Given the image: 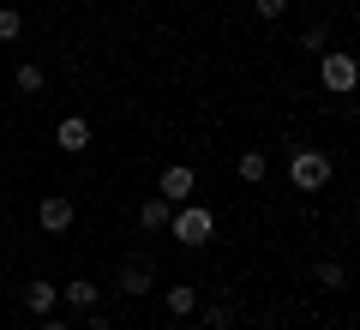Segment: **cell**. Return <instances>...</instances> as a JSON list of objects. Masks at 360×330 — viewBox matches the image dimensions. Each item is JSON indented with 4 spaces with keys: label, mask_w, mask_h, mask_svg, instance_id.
<instances>
[{
    "label": "cell",
    "mask_w": 360,
    "mask_h": 330,
    "mask_svg": "<svg viewBox=\"0 0 360 330\" xmlns=\"http://www.w3.org/2000/svg\"><path fill=\"white\" fill-rule=\"evenodd\" d=\"M168 234H174L180 246H210V234H217V216L205 210V204H174V210H168Z\"/></svg>",
    "instance_id": "1"
},
{
    "label": "cell",
    "mask_w": 360,
    "mask_h": 330,
    "mask_svg": "<svg viewBox=\"0 0 360 330\" xmlns=\"http://www.w3.org/2000/svg\"><path fill=\"white\" fill-rule=\"evenodd\" d=\"M319 84L330 90V96H348V90L360 84V61L348 49H324L319 54Z\"/></svg>",
    "instance_id": "2"
},
{
    "label": "cell",
    "mask_w": 360,
    "mask_h": 330,
    "mask_svg": "<svg viewBox=\"0 0 360 330\" xmlns=\"http://www.w3.org/2000/svg\"><path fill=\"white\" fill-rule=\"evenodd\" d=\"M288 180H295L300 192H319L324 180H330V156H324V151H295V163H288Z\"/></svg>",
    "instance_id": "3"
},
{
    "label": "cell",
    "mask_w": 360,
    "mask_h": 330,
    "mask_svg": "<svg viewBox=\"0 0 360 330\" xmlns=\"http://www.w3.org/2000/svg\"><path fill=\"white\" fill-rule=\"evenodd\" d=\"M193 192H198V174H193L186 163H168L162 174H156V198H168V204H186Z\"/></svg>",
    "instance_id": "4"
},
{
    "label": "cell",
    "mask_w": 360,
    "mask_h": 330,
    "mask_svg": "<svg viewBox=\"0 0 360 330\" xmlns=\"http://www.w3.org/2000/svg\"><path fill=\"white\" fill-rule=\"evenodd\" d=\"M72 198L66 192H49V198H37V229H49V234H66L72 229Z\"/></svg>",
    "instance_id": "5"
},
{
    "label": "cell",
    "mask_w": 360,
    "mask_h": 330,
    "mask_svg": "<svg viewBox=\"0 0 360 330\" xmlns=\"http://www.w3.org/2000/svg\"><path fill=\"white\" fill-rule=\"evenodd\" d=\"M54 144H60L66 156H78V151H90V120H84V115H66L60 127H54Z\"/></svg>",
    "instance_id": "6"
},
{
    "label": "cell",
    "mask_w": 360,
    "mask_h": 330,
    "mask_svg": "<svg viewBox=\"0 0 360 330\" xmlns=\"http://www.w3.org/2000/svg\"><path fill=\"white\" fill-rule=\"evenodd\" d=\"M60 300L72 306V312H96V300H103V288L90 277H72V282H60Z\"/></svg>",
    "instance_id": "7"
},
{
    "label": "cell",
    "mask_w": 360,
    "mask_h": 330,
    "mask_svg": "<svg viewBox=\"0 0 360 330\" xmlns=\"http://www.w3.org/2000/svg\"><path fill=\"white\" fill-rule=\"evenodd\" d=\"M150 288H156V265H150V258H139V265L120 270V294H132V300H139V294H150Z\"/></svg>",
    "instance_id": "8"
},
{
    "label": "cell",
    "mask_w": 360,
    "mask_h": 330,
    "mask_svg": "<svg viewBox=\"0 0 360 330\" xmlns=\"http://www.w3.org/2000/svg\"><path fill=\"white\" fill-rule=\"evenodd\" d=\"M162 306H168V318H193L198 312V288L193 282H174V288H162Z\"/></svg>",
    "instance_id": "9"
},
{
    "label": "cell",
    "mask_w": 360,
    "mask_h": 330,
    "mask_svg": "<svg viewBox=\"0 0 360 330\" xmlns=\"http://www.w3.org/2000/svg\"><path fill=\"white\" fill-rule=\"evenodd\" d=\"M25 306H30V312H37V318H49L54 312V306H60V288H54V282H25Z\"/></svg>",
    "instance_id": "10"
},
{
    "label": "cell",
    "mask_w": 360,
    "mask_h": 330,
    "mask_svg": "<svg viewBox=\"0 0 360 330\" xmlns=\"http://www.w3.org/2000/svg\"><path fill=\"white\" fill-rule=\"evenodd\" d=\"M168 210H174L168 198H144V204H139V229H144V234H162V229H168Z\"/></svg>",
    "instance_id": "11"
},
{
    "label": "cell",
    "mask_w": 360,
    "mask_h": 330,
    "mask_svg": "<svg viewBox=\"0 0 360 330\" xmlns=\"http://www.w3.org/2000/svg\"><path fill=\"white\" fill-rule=\"evenodd\" d=\"M13 84H18V96H42V84H49V72H42L37 61H18V72H13Z\"/></svg>",
    "instance_id": "12"
},
{
    "label": "cell",
    "mask_w": 360,
    "mask_h": 330,
    "mask_svg": "<svg viewBox=\"0 0 360 330\" xmlns=\"http://www.w3.org/2000/svg\"><path fill=\"white\" fill-rule=\"evenodd\" d=\"M234 318H240V306H234V300H210V306H205V324H198V330H229Z\"/></svg>",
    "instance_id": "13"
},
{
    "label": "cell",
    "mask_w": 360,
    "mask_h": 330,
    "mask_svg": "<svg viewBox=\"0 0 360 330\" xmlns=\"http://www.w3.org/2000/svg\"><path fill=\"white\" fill-rule=\"evenodd\" d=\"M264 174H270V156H264V151H246V156H240V180H246V186H258Z\"/></svg>",
    "instance_id": "14"
},
{
    "label": "cell",
    "mask_w": 360,
    "mask_h": 330,
    "mask_svg": "<svg viewBox=\"0 0 360 330\" xmlns=\"http://www.w3.org/2000/svg\"><path fill=\"white\" fill-rule=\"evenodd\" d=\"M18 30H25V13L18 6H0V42H18Z\"/></svg>",
    "instance_id": "15"
},
{
    "label": "cell",
    "mask_w": 360,
    "mask_h": 330,
    "mask_svg": "<svg viewBox=\"0 0 360 330\" xmlns=\"http://www.w3.org/2000/svg\"><path fill=\"white\" fill-rule=\"evenodd\" d=\"M342 282H348V270L336 265V258H324L319 265V288H342Z\"/></svg>",
    "instance_id": "16"
},
{
    "label": "cell",
    "mask_w": 360,
    "mask_h": 330,
    "mask_svg": "<svg viewBox=\"0 0 360 330\" xmlns=\"http://www.w3.org/2000/svg\"><path fill=\"white\" fill-rule=\"evenodd\" d=\"M300 49H307V54H324V49H330V42H324V25H307V30H300Z\"/></svg>",
    "instance_id": "17"
},
{
    "label": "cell",
    "mask_w": 360,
    "mask_h": 330,
    "mask_svg": "<svg viewBox=\"0 0 360 330\" xmlns=\"http://www.w3.org/2000/svg\"><path fill=\"white\" fill-rule=\"evenodd\" d=\"M252 13H258V18H283L288 0H252Z\"/></svg>",
    "instance_id": "18"
},
{
    "label": "cell",
    "mask_w": 360,
    "mask_h": 330,
    "mask_svg": "<svg viewBox=\"0 0 360 330\" xmlns=\"http://www.w3.org/2000/svg\"><path fill=\"white\" fill-rule=\"evenodd\" d=\"M84 330H115V318H103V312H84Z\"/></svg>",
    "instance_id": "19"
},
{
    "label": "cell",
    "mask_w": 360,
    "mask_h": 330,
    "mask_svg": "<svg viewBox=\"0 0 360 330\" xmlns=\"http://www.w3.org/2000/svg\"><path fill=\"white\" fill-rule=\"evenodd\" d=\"M37 330H72V324H66V318H54V312H49V318H42Z\"/></svg>",
    "instance_id": "20"
},
{
    "label": "cell",
    "mask_w": 360,
    "mask_h": 330,
    "mask_svg": "<svg viewBox=\"0 0 360 330\" xmlns=\"http://www.w3.org/2000/svg\"><path fill=\"white\" fill-rule=\"evenodd\" d=\"M174 330H198V324H186V318H174Z\"/></svg>",
    "instance_id": "21"
},
{
    "label": "cell",
    "mask_w": 360,
    "mask_h": 330,
    "mask_svg": "<svg viewBox=\"0 0 360 330\" xmlns=\"http://www.w3.org/2000/svg\"><path fill=\"white\" fill-rule=\"evenodd\" d=\"M258 330H283V324H258Z\"/></svg>",
    "instance_id": "22"
}]
</instances>
